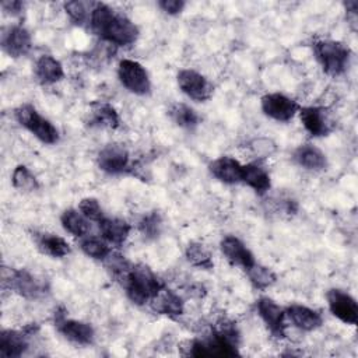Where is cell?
Returning a JSON list of instances; mask_svg holds the SVG:
<instances>
[{
    "mask_svg": "<svg viewBox=\"0 0 358 358\" xmlns=\"http://www.w3.org/2000/svg\"><path fill=\"white\" fill-rule=\"evenodd\" d=\"M90 28L102 41L126 48L138 38V27L122 11L105 3H95L90 15Z\"/></svg>",
    "mask_w": 358,
    "mask_h": 358,
    "instance_id": "cell-1",
    "label": "cell"
},
{
    "mask_svg": "<svg viewBox=\"0 0 358 358\" xmlns=\"http://www.w3.org/2000/svg\"><path fill=\"white\" fill-rule=\"evenodd\" d=\"M239 331L234 322L222 319L217 322L213 333L206 338L187 341L185 355L190 357H235L239 355Z\"/></svg>",
    "mask_w": 358,
    "mask_h": 358,
    "instance_id": "cell-2",
    "label": "cell"
},
{
    "mask_svg": "<svg viewBox=\"0 0 358 358\" xmlns=\"http://www.w3.org/2000/svg\"><path fill=\"white\" fill-rule=\"evenodd\" d=\"M122 285L127 298L136 305H147L165 287L159 277L145 264H131Z\"/></svg>",
    "mask_w": 358,
    "mask_h": 358,
    "instance_id": "cell-3",
    "label": "cell"
},
{
    "mask_svg": "<svg viewBox=\"0 0 358 358\" xmlns=\"http://www.w3.org/2000/svg\"><path fill=\"white\" fill-rule=\"evenodd\" d=\"M313 55L322 70L330 77H338L345 73L351 59V49L333 39H320L313 42Z\"/></svg>",
    "mask_w": 358,
    "mask_h": 358,
    "instance_id": "cell-4",
    "label": "cell"
},
{
    "mask_svg": "<svg viewBox=\"0 0 358 358\" xmlns=\"http://www.w3.org/2000/svg\"><path fill=\"white\" fill-rule=\"evenodd\" d=\"M20 126L27 129L43 144H56L59 141V130L46 117H43L34 105L22 103L14 112Z\"/></svg>",
    "mask_w": 358,
    "mask_h": 358,
    "instance_id": "cell-5",
    "label": "cell"
},
{
    "mask_svg": "<svg viewBox=\"0 0 358 358\" xmlns=\"http://www.w3.org/2000/svg\"><path fill=\"white\" fill-rule=\"evenodd\" d=\"M1 282L4 288L11 289L20 296L28 299H36L48 291V287L43 280H39L32 273L24 268H7L3 267Z\"/></svg>",
    "mask_w": 358,
    "mask_h": 358,
    "instance_id": "cell-6",
    "label": "cell"
},
{
    "mask_svg": "<svg viewBox=\"0 0 358 358\" xmlns=\"http://www.w3.org/2000/svg\"><path fill=\"white\" fill-rule=\"evenodd\" d=\"M117 78L120 84L134 95H148L151 80L145 67L133 59H122L117 64Z\"/></svg>",
    "mask_w": 358,
    "mask_h": 358,
    "instance_id": "cell-7",
    "label": "cell"
},
{
    "mask_svg": "<svg viewBox=\"0 0 358 358\" xmlns=\"http://www.w3.org/2000/svg\"><path fill=\"white\" fill-rule=\"evenodd\" d=\"M179 90L196 102H206L214 94L213 83L201 73L193 69H182L176 74Z\"/></svg>",
    "mask_w": 358,
    "mask_h": 358,
    "instance_id": "cell-8",
    "label": "cell"
},
{
    "mask_svg": "<svg viewBox=\"0 0 358 358\" xmlns=\"http://www.w3.org/2000/svg\"><path fill=\"white\" fill-rule=\"evenodd\" d=\"M55 326L66 340L76 345H90L95 340V330L90 323L69 319L66 312H55Z\"/></svg>",
    "mask_w": 358,
    "mask_h": 358,
    "instance_id": "cell-9",
    "label": "cell"
},
{
    "mask_svg": "<svg viewBox=\"0 0 358 358\" xmlns=\"http://www.w3.org/2000/svg\"><path fill=\"white\" fill-rule=\"evenodd\" d=\"M98 168L108 175H123L130 171V154L122 144H108L96 155Z\"/></svg>",
    "mask_w": 358,
    "mask_h": 358,
    "instance_id": "cell-10",
    "label": "cell"
},
{
    "mask_svg": "<svg viewBox=\"0 0 358 358\" xmlns=\"http://www.w3.org/2000/svg\"><path fill=\"white\" fill-rule=\"evenodd\" d=\"M256 309L268 333L275 338H284L287 331L285 308L268 296H260L256 301Z\"/></svg>",
    "mask_w": 358,
    "mask_h": 358,
    "instance_id": "cell-11",
    "label": "cell"
},
{
    "mask_svg": "<svg viewBox=\"0 0 358 358\" xmlns=\"http://www.w3.org/2000/svg\"><path fill=\"white\" fill-rule=\"evenodd\" d=\"M260 108L267 117L275 122H289L301 109L299 103L295 99L281 92H271L263 95L260 99Z\"/></svg>",
    "mask_w": 358,
    "mask_h": 358,
    "instance_id": "cell-12",
    "label": "cell"
},
{
    "mask_svg": "<svg viewBox=\"0 0 358 358\" xmlns=\"http://www.w3.org/2000/svg\"><path fill=\"white\" fill-rule=\"evenodd\" d=\"M329 310L334 317L345 324L355 326L358 322V303L352 295L348 292L331 288L326 292Z\"/></svg>",
    "mask_w": 358,
    "mask_h": 358,
    "instance_id": "cell-13",
    "label": "cell"
},
{
    "mask_svg": "<svg viewBox=\"0 0 358 358\" xmlns=\"http://www.w3.org/2000/svg\"><path fill=\"white\" fill-rule=\"evenodd\" d=\"M298 113L303 129L312 137L329 136L334 129V122L324 106H302Z\"/></svg>",
    "mask_w": 358,
    "mask_h": 358,
    "instance_id": "cell-14",
    "label": "cell"
},
{
    "mask_svg": "<svg viewBox=\"0 0 358 358\" xmlns=\"http://www.w3.org/2000/svg\"><path fill=\"white\" fill-rule=\"evenodd\" d=\"M35 326H27L24 330L4 329L0 333V357L20 358L28 350V337L35 333Z\"/></svg>",
    "mask_w": 358,
    "mask_h": 358,
    "instance_id": "cell-15",
    "label": "cell"
},
{
    "mask_svg": "<svg viewBox=\"0 0 358 358\" xmlns=\"http://www.w3.org/2000/svg\"><path fill=\"white\" fill-rule=\"evenodd\" d=\"M1 48L10 57L25 56L32 48L29 31L22 25H10L1 31Z\"/></svg>",
    "mask_w": 358,
    "mask_h": 358,
    "instance_id": "cell-16",
    "label": "cell"
},
{
    "mask_svg": "<svg viewBox=\"0 0 358 358\" xmlns=\"http://www.w3.org/2000/svg\"><path fill=\"white\" fill-rule=\"evenodd\" d=\"M220 249L232 266L241 267L245 271L256 264L252 250L235 235H225L220 242Z\"/></svg>",
    "mask_w": 358,
    "mask_h": 358,
    "instance_id": "cell-17",
    "label": "cell"
},
{
    "mask_svg": "<svg viewBox=\"0 0 358 358\" xmlns=\"http://www.w3.org/2000/svg\"><path fill=\"white\" fill-rule=\"evenodd\" d=\"M242 166L243 165L238 159L229 155H222L208 164V171L217 180L225 185H236L242 180Z\"/></svg>",
    "mask_w": 358,
    "mask_h": 358,
    "instance_id": "cell-18",
    "label": "cell"
},
{
    "mask_svg": "<svg viewBox=\"0 0 358 358\" xmlns=\"http://www.w3.org/2000/svg\"><path fill=\"white\" fill-rule=\"evenodd\" d=\"M151 309L158 313L168 317H178L183 315L185 312V302L179 294L175 291L164 287L148 303Z\"/></svg>",
    "mask_w": 358,
    "mask_h": 358,
    "instance_id": "cell-19",
    "label": "cell"
},
{
    "mask_svg": "<svg viewBox=\"0 0 358 358\" xmlns=\"http://www.w3.org/2000/svg\"><path fill=\"white\" fill-rule=\"evenodd\" d=\"M285 315L291 320V323L302 331H313L319 329L323 323V317L317 310L299 303H292L287 306Z\"/></svg>",
    "mask_w": 358,
    "mask_h": 358,
    "instance_id": "cell-20",
    "label": "cell"
},
{
    "mask_svg": "<svg viewBox=\"0 0 358 358\" xmlns=\"http://www.w3.org/2000/svg\"><path fill=\"white\" fill-rule=\"evenodd\" d=\"M34 74L39 84L52 85L64 78L63 64L52 55H42L34 66Z\"/></svg>",
    "mask_w": 358,
    "mask_h": 358,
    "instance_id": "cell-21",
    "label": "cell"
},
{
    "mask_svg": "<svg viewBox=\"0 0 358 358\" xmlns=\"http://www.w3.org/2000/svg\"><path fill=\"white\" fill-rule=\"evenodd\" d=\"M292 159L296 165L306 171H324L327 168L326 154L313 144H301L292 152Z\"/></svg>",
    "mask_w": 358,
    "mask_h": 358,
    "instance_id": "cell-22",
    "label": "cell"
},
{
    "mask_svg": "<svg viewBox=\"0 0 358 358\" xmlns=\"http://www.w3.org/2000/svg\"><path fill=\"white\" fill-rule=\"evenodd\" d=\"M98 228H99L101 236L109 245H116V246L123 245L131 231V225L126 220L117 218V217H106V215L98 222Z\"/></svg>",
    "mask_w": 358,
    "mask_h": 358,
    "instance_id": "cell-23",
    "label": "cell"
},
{
    "mask_svg": "<svg viewBox=\"0 0 358 358\" xmlns=\"http://www.w3.org/2000/svg\"><path fill=\"white\" fill-rule=\"evenodd\" d=\"M88 124L102 129H117L120 127V116L115 106L108 102H94L88 112Z\"/></svg>",
    "mask_w": 358,
    "mask_h": 358,
    "instance_id": "cell-24",
    "label": "cell"
},
{
    "mask_svg": "<svg viewBox=\"0 0 358 358\" xmlns=\"http://www.w3.org/2000/svg\"><path fill=\"white\" fill-rule=\"evenodd\" d=\"M242 183L249 186L256 194L263 196L271 187V179L268 172L259 164H246L242 166Z\"/></svg>",
    "mask_w": 358,
    "mask_h": 358,
    "instance_id": "cell-25",
    "label": "cell"
},
{
    "mask_svg": "<svg viewBox=\"0 0 358 358\" xmlns=\"http://www.w3.org/2000/svg\"><path fill=\"white\" fill-rule=\"evenodd\" d=\"M35 243L41 253L52 259H63L71 253L70 243L64 238L55 234H38L35 236Z\"/></svg>",
    "mask_w": 358,
    "mask_h": 358,
    "instance_id": "cell-26",
    "label": "cell"
},
{
    "mask_svg": "<svg viewBox=\"0 0 358 358\" xmlns=\"http://www.w3.org/2000/svg\"><path fill=\"white\" fill-rule=\"evenodd\" d=\"M168 115L176 126L186 129V130H193L200 123V117H199L197 112L192 106H189L183 102L172 103L168 109Z\"/></svg>",
    "mask_w": 358,
    "mask_h": 358,
    "instance_id": "cell-27",
    "label": "cell"
},
{
    "mask_svg": "<svg viewBox=\"0 0 358 358\" xmlns=\"http://www.w3.org/2000/svg\"><path fill=\"white\" fill-rule=\"evenodd\" d=\"M60 224L66 232L77 238H84L90 231V220L76 208L64 210L60 215Z\"/></svg>",
    "mask_w": 358,
    "mask_h": 358,
    "instance_id": "cell-28",
    "label": "cell"
},
{
    "mask_svg": "<svg viewBox=\"0 0 358 358\" xmlns=\"http://www.w3.org/2000/svg\"><path fill=\"white\" fill-rule=\"evenodd\" d=\"M185 257L196 268L211 270L214 267L210 250L200 242H190L185 249Z\"/></svg>",
    "mask_w": 358,
    "mask_h": 358,
    "instance_id": "cell-29",
    "label": "cell"
},
{
    "mask_svg": "<svg viewBox=\"0 0 358 358\" xmlns=\"http://www.w3.org/2000/svg\"><path fill=\"white\" fill-rule=\"evenodd\" d=\"M80 249L83 250V253L94 260H106L108 256L112 253L109 243L101 236H88L85 235L81 241H80Z\"/></svg>",
    "mask_w": 358,
    "mask_h": 358,
    "instance_id": "cell-30",
    "label": "cell"
},
{
    "mask_svg": "<svg viewBox=\"0 0 358 358\" xmlns=\"http://www.w3.org/2000/svg\"><path fill=\"white\" fill-rule=\"evenodd\" d=\"M11 185L18 192L31 193L39 189V182L31 169L25 165H17L11 173Z\"/></svg>",
    "mask_w": 358,
    "mask_h": 358,
    "instance_id": "cell-31",
    "label": "cell"
},
{
    "mask_svg": "<svg viewBox=\"0 0 358 358\" xmlns=\"http://www.w3.org/2000/svg\"><path fill=\"white\" fill-rule=\"evenodd\" d=\"M246 274H248V278H249L250 284L256 289H260V291H264V289L270 288L277 281L275 273L271 268H268L266 266H262L259 263H256L253 267L246 270Z\"/></svg>",
    "mask_w": 358,
    "mask_h": 358,
    "instance_id": "cell-32",
    "label": "cell"
},
{
    "mask_svg": "<svg viewBox=\"0 0 358 358\" xmlns=\"http://www.w3.org/2000/svg\"><path fill=\"white\" fill-rule=\"evenodd\" d=\"M137 228L145 239H148V241L157 239L161 235V231H162V217H161V214L158 211H150V213L144 214L140 218V221L137 224Z\"/></svg>",
    "mask_w": 358,
    "mask_h": 358,
    "instance_id": "cell-33",
    "label": "cell"
},
{
    "mask_svg": "<svg viewBox=\"0 0 358 358\" xmlns=\"http://www.w3.org/2000/svg\"><path fill=\"white\" fill-rule=\"evenodd\" d=\"M94 4L95 3H87V1H80V0L67 1V3H64V11L74 24L83 25L84 22L90 21V15H91Z\"/></svg>",
    "mask_w": 358,
    "mask_h": 358,
    "instance_id": "cell-34",
    "label": "cell"
},
{
    "mask_svg": "<svg viewBox=\"0 0 358 358\" xmlns=\"http://www.w3.org/2000/svg\"><path fill=\"white\" fill-rule=\"evenodd\" d=\"M78 210L90 221L99 222L105 217L103 210H102L98 199H95V197H84V199H81V201L78 204Z\"/></svg>",
    "mask_w": 358,
    "mask_h": 358,
    "instance_id": "cell-35",
    "label": "cell"
},
{
    "mask_svg": "<svg viewBox=\"0 0 358 358\" xmlns=\"http://www.w3.org/2000/svg\"><path fill=\"white\" fill-rule=\"evenodd\" d=\"M249 147H250L252 152L259 158L271 157L277 150L275 143L271 138H267V137H259V138L252 140L249 143Z\"/></svg>",
    "mask_w": 358,
    "mask_h": 358,
    "instance_id": "cell-36",
    "label": "cell"
},
{
    "mask_svg": "<svg viewBox=\"0 0 358 358\" xmlns=\"http://www.w3.org/2000/svg\"><path fill=\"white\" fill-rule=\"evenodd\" d=\"M186 3L183 0H161L158 1V7L168 15H178L183 11Z\"/></svg>",
    "mask_w": 358,
    "mask_h": 358,
    "instance_id": "cell-37",
    "label": "cell"
},
{
    "mask_svg": "<svg viewBox=\"0 0 358 358\" xmlns=\"http://www.w3.org/2000/svg\"><path fill=\"white\" fill-rule=\"evenodd\" d=\"M1 8L10 15H17L24 10V3L20 0H4L1 1Z\"/></svg>",
    "mask_w": 358,
    "mask_h": 358,
    "instance_id": "cell-38",
    "label": "cell"
}]
</instances>
